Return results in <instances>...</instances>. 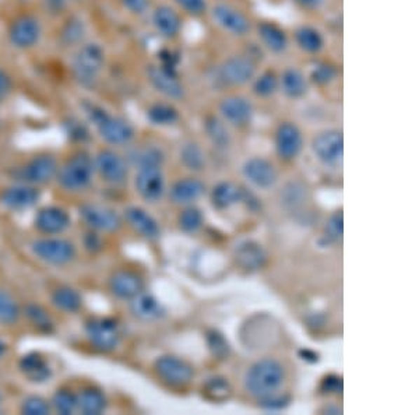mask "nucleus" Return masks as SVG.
Here are the masks:
<instances>
[{"label": "nucleus", "instance_id": "57", "mask_svg": "<svg viewBox=\"0 0 419 415\" xmlns=\"http://www.w3.org/2000/svg\"><path fill=\"white\" fill-rule=\"evenodd\" d=\"M299 357L303 360V361H307V362H317L319 361V355L312 351V350H307V348H303L299 351Z\"/></svg>", "mask_w": 419, "mask_h": 415}, {"label": "nucleus", "instance_id": "35", "mask_svg": "<svg viewBox=\"0 0 419 415\" xmlns=\"http://www.w3.org/2000/svg\"><path fill=\"white\" fill-rule=\"evenodd\" d=\"M147 119L155 126H173L179 122L180 115L175 105L169 103H155L148 107Z\"/></svg>", "mask_w": 419, "mask_h": 415}, {"label": "nucleus", "instance_id": "4", "mask_svg": "<svg viewBox=\"0 0 419 415\" xmlns=\"http://www.w3.org/2000/svg\"><path fill=\"white\" fill-rule=\"evenodd\" d=\"M105 66V51L98 42L81 44L77 49L73 62L72 72L76 81L86 87L93 88Z\"/></svg>", "mask_w": 419, "mask_h": 415}, {"label": "nucleus", "instance_id": "19", "mask_svg": "<svg viewBox=\"0 0 419 415\" xmlns=\"http://www.w3.org/2000/svg\"><path fill=\"white\" fill-rule=\"evenodd\" d=\"M94 166L101 178L112 185H121L128 179L126 161L112 150H101L95 155Z\"/></svg>", "mask_w": 419, "mask_h": 415}, {"label": "nucleus", "instance_id": "16", "mask_svg": "<svg viewBox=\"0 0 419 415\" xmlns=\"http://www.w3.org/2000/svg\"><path fill=\"white\" fill-rule=\"evenodd\" d=\"M276 151L284 161L295 159L303 148V135L299 126L293 122H281L274 133Z\"/></svg>", "mask_w": 419, "mask_h": 415}, {"label": "nucleus", "instance_id": "10", "mask_svg": "<svg viewBox=\"0 0 419 415\" xmlns=\"http://www.w3.org/2000/svg\"><path fill=\"white\" fill-rule=\"evenodd\" d=\"M31 249L38 259L55 266L67 265L76 255L74 245L62 238H44L34 241Z\"/></svg>", "mask_w": 419, "mask_h": 415}, {"label": "nucleus", "instance_id": "36", "mask_svg": "<svg viewBox=\"0 0 419 415\" xmlns=\"http://www.w3.org/2000/svg\"><path fill=\"white\" fill-rule=\"evenodd\" d=\"M204 132L210 141L218 148H228L231 145V133L228 125L217 117H207L204 119Z\"/></svg>", "mask_w": 419, "mask_h": 415}, {"label": "nucleus", "instance_id": "18", "mask_svg": "<svg viewBox=\"0 0 419 415\" xmlns=\"http://www.w3.org/2000/svg\"><path fill=\"white\" fill-rule=\"evenodd\" d=\"M151 24L164 39H175L180 35L183 20L179 11L169 4H159L151 13Z\"/></svg>", "mask_w": 419, "mask_h": 415}, {"label": "nucleus", "instance_id": "13", "mask_svg": "<svg viewBox=\"0 0 419 415\" xmlns=\"http://www.w3.org/2000/svg\"><path fill=\"white\" fill-rule=\"evenodd\" d=\"M59 166L55 157L41 154L28 161L20 171L18 178L27 185H45L58 175Z\"/></svg>", "mask_w": 419, "mask_h": 415}, {"label": "nucleus", "instance_id": "38", "mask_svg": "<svg viewBox=\"0 0 419 415\" xmlns=\"http://www.w3.org/2000/svg\"><path fill=\"white\" fill-rule=\"evenodd\" d=\"M132 164H135L138 168H148V166H158L161 168L165 157L164 152L154 145H145L140 147L131 152L129 155Z\"/></svg>", "mask_w": 419, "mask_h": 415}, {"label": "nucleus", "instance_id": "1", "mask_svg": "<svg viewBox=\"0 0 419 415\" xmlns=\"http://www.w3.org/2000/svg\"><path fill=\"white\" fill-rule=\"evenodd\" d=\"M285 381V369L274 358L255 362L245 375V389L256 399L277 393Z\"/></svg>", "mask_w": 419, "mask_h": 415}, {"label": "nucleus", "instance_id": "17", "mask_svg": "<svg viewBox=\"0 0 419 415\" xmlns=\"http://www.w3.org/2000/svg\"><path fill=\"white\" fill-rule=\"evenodd\" d=\"M244 176L259 189H272L279 180V172L274 164L263 157H252L242 166Z\"/></svg>", "mask_w": 419, "mask_h": 415}, {"label": "nucleus", "instance_id": "59", "mask_svg": "<svg viewBox=\"0 0 419 415\" xmlns=\"http://www.w3.org/2000/svg\"><path fill=\"white\" fill-rule=\"evenodd\" d=\"M48 4L51 8L58 11V10H62V7L65 6V0H48Z\"/></svg>", "mask_w": 419, "mask_h": 415}, {"label": "nucleus", "instance_id": "30", "mask_svg": "<svg viewBox=\"0 0 419 415\" xmlns=\"http://www.w3.org/2000/svg\"><path fill=\"white\" fill-rule=\"evenodd\" d=\"M244 190L234 182L224 180L211 190V203L217 210H228L242 202Z\"/></svg>", "mask_w": 419, "mask_h": 415}, {"label": "nucleus", "instance_id": "12", "mask_svg": "<svg viewBox=\"0 0 419 415\" xmlns=\"http://www.w3.org/2000/svg\"><path fill=\"white\" fill-rule=\"evenodd\" d=\"M155 372L171 386H185L194 376L193 367L175 355H162L155 361Z\"/></svg>", "mask_w": 419, "mask_h": 415}, {"label": "nucleus", "instance_id": "7", "mask_svg": "<svg viewBox=\"0 0 419 415\" xmlns=\"http://www.w3.org/2000/svg\"><path fill=\"white\" fill-rule=\"evenodd\" d=\"M220 118L234 128H246L253 121L255 107L252 101L242 94H228L218 103Z\"/></svg>", "mask_w": 419, "mask_h": 415}, {"label": "nucleus", "instance_id": "45", "mask_svg": "<svg viewBox=\"0 0 419 415\" xmlns=\"http://www.w3.org/2000/svg\"><path fill=\"white\" fill-rule=\"evenodd\" d=\"M206 340H207V345L208 350L211 351V354L220 360H224L230 355L231 347L230 343L227 341V338L217 330H208L206 334Z\"/></svg>", "mask_w": 419, "mask_h": 415}, {"label": "nucleus", "instance_id": "33", "mask_svg": "<svg viewBox=\"0 0 419 415\" xmlns=\"http://www.w3.org/2000/svg\"><path fill=\"white\" fill-rule=\"evenodd\" d=\"M249 86L253 95H256L258 98H272L279 91V73L273 69L258 72Z\"/></svg>", "mask_w": 419, "mask_h": 415}, {"label": "nucleus", "instance_id": "60", "mask_svg": "<svg viewBox=\"0 0 419 415\" xmlns=\"http://www.w3.org/2000/svg\"><path fill=\"white\" fill-rule=\"evenodd\" d=\"M4 351H6V345H4V344H1V343H0V355H1V354H3V353H4Z\"/></svg>", "mask_w": 419, "mask_h": 415}, {"label": "nucleus", "instance_id": "50", "mask_svg": "<svg viewBox=\"0 0 419 415\" xmlns=\"http://www.w3.org/2000/svg\"><path fill=\"white\" fill-rule=\"evenodd\" d=\"M49 411H51L49 404L44 399L36 396H31L25 399L21 407V413L25 415H46L49 414Z\"/></svg>", "mask_w": 419, "mask_h": 415}, {"label": "nucleus", "instance_id": "27", "mask_svg": "<svg viewBox=\"0 0 419 415\" xmlns=\"http://www.w3.org/2000/svg\"><path fill=\"white\" fill-rule=\"evenodd\" d=\"M111 292L121 299H132L142 291L141 277L131 270H119L109 279Z\"/></svg>", "mask_w": 419, "mask_h": 415}, {"label": "nucleus", "instance_id": "15", "mask_svg": "<svg viewBox=\"0 0 419 415\" xmlns=\"http://www.w3.org/2000/svg\"><path fill=\"white\" fill-rule=\"evenodd\" d=\"M41 38V24L31 14L17 17L8 28V39L17 49H29L38 44Z\"/></svg>", "mask_w": 419, "mask_h": 415}, {"label": "nucleus", "instance_id": "52", "mask_svg": "<svg viewBox=\"0 0 419 415\" xmlns=\"http://www.w3.org/2000/svg\"><path fill=\"white\" fill-rule=\"evenodd\" d=\"M320 390L324 395H340L342 392V381L337 375H327L320 385Z\"/></svg>", "mask_w": 419, "mask_h": 415}, {"label": "nucleus", "instance_id": "21", "mask_svg": "<svg viewBox=\"0 0 419 415\" xmlns=\"http://www.w3.org/2000/svg\"><path fill=\"white\" fill-rule=\"evenodd\" d=\"M255 29L260 45L267 52L273 55H284L289 49V37L277 22L260 21Z\"/></svg>", "mask_w": 419, "mask_h": 415}, {"label": "nucleus", "instance_id": "9", "mask_svg": "<svg viewBox=\"0 0 419 415\" xmlns=\"http://www.w3.org/2000/svg\"><path fill=\"white\" fill-rule=\"evenodd\" d=\"M147 79L152 88L168 98L169 101H179L185 98L186 90L182 81L178 79L173 69L159 65H148L145 69Z\"/></svg>", "mask_w": 419, "mask_h": 415}, {"label": "nucleus", "instance_id": "31", "mask_svg": "<svg viewBox=\"0 0 419 415\" xmlns=\"http://www.w3.org/2000/svg\"><path fill=\"white\" fill-rule=\"evenodd\" d=\"M18 367H20V371L22 372V375L29 382H34V383L46 382L52 375V371H51L48 362L36 353L24 355L20 360Z\"/></svg>", "mask_w": 419, "mask_h": 415}, {"label": "nucleus", "instance_id": "32", "mask_svg": "<svg viewBox=\"0 0 419 415\" xmlns=\"http://www.w3.org/2000/svg\"><path fill=\"white\" fill-rule=\"evenodd\" d=\"M237 261L246 270H259L265 266L267 255L262 245L253 241H246L237 248Z\"/></svg>", "mask_w": 419, "mask_h": 415}, {"label": "nucleus", "instance_id": "53", "mask_svg": "<svg viewBox=\"0 0 419 415\" xmlns=\"http://www.w3.org/2000/svg\"><path fill=\"white\" fill-rule=\"evenodd\" d=\"M121 4L133 15H144L149 8V0H119Z\"/></svg>", "mask_w": 419, "mask_h": 415}, {"label": "nucleus", "instance_id": "14", "mask_svg": "<svg viewBox=\"0 0 419 415\" xmlns=\"http://www.w3.org/2000/svg\"><path fill=\"white\" fill-rule=\"evenodd\" d=\"M80 217L90 228L101 232H117L122 227V218L119 214L102 204H83L80 207Z\"/></svg>", "mask_w": 419, "mask_h": 415}, {"label": "nucleus", "instance_id": "22", "mask_svg": "<svg viewBox=\"0 0 419 415\" xmlns=\"http://www.w3.org/2000/svg\"><path fill=\"white\" fill-rule=\"evenodd\" d=\"M279 91L288 100H300L303 98L310 87L307 74L296 67V66H286L281 73H279Z\"/></svg>", "mask_w": 419, "mask_h": 415}, {"label": "nucleus", "instance_id": "3", "mask_svg": "<svg viewBox=\"0 0 419 415\" xmlns=\"http://www.w3.org/2000/svg\"><path fill=\"white\" fill-rule=\"evenodd\" d=\"M90 122L97 128L100 136L111 145H126L135 138L133 126L124 118L111 115L102 107L94 104L84 105Z\"/></svg>", "mask_w": 419, "mask_h": 415}, {"label": "nucleus", "instance_id": "58", "mask_svg": "<svg viewBox=\"0 0 419 415\" xmlns=\"http://www.w3.org/2000/svg\"><path fill=\"white\" fill-rule=\"evenodd\" d=\"M87 239H90V242L88 241H86V246L88 248V249H95V248H101V242H100V238L95 235V234H90L88 237H87Z\"/></svg>", "mask_w": 419, "mask_h": 415}, {"label": "nucleus", "instance_id": "2", "mask_svg": "<svg viewBox=\"0 0 419 415\" xmlns=\"http://www.w3.org/2000/svg\"><path fill=\"white\" fill-rule=\"evenodd\" d=\"M259 65L253 56L248 53H238L225 58L214 72L217 84L225 88H241L249 86L256 73Z\"/></svg>", "mask_w": 419, "mask_h": 415}, {"label": "nucleus", "instance_id": "11", "mask_svg": "<svg viewBox=\"0 0 419 415\" xmlns=\"http://www.w3.org/2000/svg\"><path fill=\"white\" fill-rule=\"evenodd\" d=\"M86 333L90 343L100 351H114L121 341V334L115 320L109 317L91 319L86 324Z\"/></svg>", "mask_w": 419, "mask_h": 415}, {"label": "nucleus", "instance_id": "5", "mask_svg": "<svg viewBox=\"0 0 419 415\" xmlns=\"http://www.w3.org/2000/svg\"><path fill=\"white\" fill-rule=\"evenodd\" d=\"M207 14H210L213 22L221 31L231 37L245 38L253 29L248 14L228 1L217 0L214 4H210Z\"/></svg>", "mask_w": 419, "mask_h": 415}, {"label": "nucleus", "instance_id": "6", "mask_svg": "<svg viewBox=\"0 0 419 415\" xmlns=\"http://www.w3.org/2000/svg\"><path fill=\"white\" fill-rule=\"evenodd\" d=\"M94 162L88 154L79 151L58 171L59 185L69 192H80L90 186L94 175Z\"/></svg>", "mask_w": 419, "mask_h": 415}, {"label": "nucleus", "instance_id": "37", "mask_svg": "<svg viewBox=\"0 0 419 415\" xmlns=\"http://www.w3.org/2000/svg\"><path fill=\"white\" fill-rule=\"evenodd\" d=\"M52 302L58 309L67 313L77 312L83 305L80 294L70 286H60L55 289L52 294Z\"/></svg>", "mask_w": 419, "mask_h": 415}, {"label": "nucleus", "instance_id": "55", "mask_svg": "<svg viewBox=\"0 0 419 415\" xmlns=\"http://www.w3.org/2000/svg\"><path fill=\"white\" fill-rule=\"evenodd\" d=\"M11 87H13L11 77L4 70L0 69V101L8 95V93L11 91Z\"/></svg>", "mask_w": 419, "mask_h": 415}, {"label": "nucleus", "instance_id": "34", "mask_svg": "<svg viewBox=\"0 0 419 415\" xmlns=\"http://www.w3.org/2000/svg\"><path fill=\"white\" fill-rule=\"evenodd\" d=\"M107 409V397L95 388H86L77 395V410L84 415H98Z\"/></svg>", "mask_w": 419, "mask_h": 415}, {"label": "nucleus", "instance_id": "42", "mask_svg": "<svg viewBox=\"0 0 419 415\" xmlns=\"http://www.w3.org/2000/svg\"><path fill=\"white\" fill-rule=\"evenodd\" d=\"M203 223H204L203 213L200 211V209L194 206L186 207L178 217L179 228L186 234H196L203 227Z\"/></svg>", "mask_w": 419, "mask_h": 415}, {"label": "nucleus", "instance_id": "28", "mask_svg": "<svg viewBox=\"0 0 419 415\" xmlns=\"http://www.w3.org/2000/svg\"><path fill=\"white\" fill-rule=\"evenodd\" d=\"M131 310L138 319L144 322L158 320L165 315L162 303L154 295L142 291L131 299Z\"/></svg>", "mask_w": 419, "mask_h": 415}, {"label": "nucleus", "instance_id": "51", "mask_svg": "<svg viewBox=\"0 0 419 415\" xmlns=\"http://www.w3.org/2000/svg\"><path fill=\"white\" fill-rule=\"evenodd\" d=\"M291 403V397L286 395H279V392L263 399H259V406L269 411H277L285 409Z\"/></svg>", "mask_w": 419, "mask_h": 415}, {"label": "nucleus", "instance_id": "8", "mask_svg": "<svg viewBox=\"0 0 419 415\" xmlns=\"http://www.w3.org/2000/svg\"><path fill=\"white\" fill-rule=\"evenodd\" d=\"M312 150L316 158L327 166H337L344 155V136L338 129H327L312 140Z\"/></svg>", "mask_w": 419, "mask_h": 415}, {"label": "nucleus", "instance_id": "54", "mask_svg": "<svg viewBox=\"0 0 419 415\" xmlns=\"http://www.w3.org/2000/svg\"><path fill=\"white\" fill-rule=\"evenodd\" d=\"M66 128H67L69 138L79 140V141H84L86 138H88L87 128L77 121H69V124H66Z\"/></svg>", "mask_w": 419, "mask_h": 415}, {"label": "nucleus", "instance_id": "24", "mask_svg": "<svg viewBox=\"0 0 419 415\" xmlns=\"http://www.w3.org/2000/svg\"><path fill=\"white\" fill-rule=\"evenodd\" d=\"M70 225L69 214L60 207H45L35 217V227L46 235H58L65 232Z\"/></svg>", "mask_w": 419, "mask_h": 415}, {"label": "nucleus", "instance_id": "56", "mask_svg": "<svg viewBox=\"0 0 419 415\" xmlns=\"http://www.w3.org/2000/svg\"><path fill=\"white\" fill-rule=\"evenodd\" d=\"M298 7L306 11H317L323 7L324 0H292Z\"/></svg>", "mask_w": 419, "mask_h": 415}, {"label": "nucleus", "instance_id": "44", "mask_svg": "<svg viewBox=\"0 0 419 415\" xmlns=\"http://www.w3.org/2000/svg\"><path fill=\"white\" fill-rule=\"evenodd\" d=\"M52 406L59 414H73L77 410V396L70 390L60 389L53 395Z\"/></svg>", "mask_w": 419, "mask_h": 415}, {"label": "nucleus", "instance_id": "49", "mask_svg": "<svg viewBox=\"0 0 419 415\" xmlns=\"http://www.w3.org/2000/svg\"><path fill=\"white\" fill-rule=\"evenodd\" d=\"M344 234V221H342V213L341 211H335L327 221V227H326V235L324 239L327 241V244L335 242L338 239L342 238Z\"/></svg>", "mask_w": 419, "mask_h": 415}, {"label": "nucleus", "instance_id": "46", "mask_svg": "<svg viewBox=\"0 0 419 415\" xmlns=\"http://www.w3.org/2000/svg\"><path fill=\"white\" fill-rule=\"evenodd\" d=\"M204 392L207 396L215 402L225 400L231 395V386L224 378H211L204 386Z\"/></svg>", "mask_w": 419, "mask_h": 415}, {"label": "nucleus", "instance_id": "20", "mask_svg": "<svg viewBox=\"0 0 419 415\" xmlns=\"http://www.w3.org/2000/svg\"><path fill=\"white\" fill-rule=\"evenodd\" d=\"M135 183L140 196L148 203L158 202L165 193V178L158 166L140 168Z\"/></svg>", "mask_w": 419, "mask_h": 415}, {"label": "nucleus", "instance_id": "29", "mask_svg": "<svg viewBox=\"0 0 419 415\" xmlns=\"http://www.w3.org/2000/svg\"><path fill=\"white\" fill-rule=\"evenodd\" d=\"M125 217L129 225L147 239H157L161 234L157 220L141 207H129L125 210Z\"/></svg>", "mask_w": 419, "mask_h": 415}, {"label": "nucleus", "instance_id": "41", "mask_svg": "<svg viewBox=\"0 0 419 415\" xmlns=\"http://www.w3.org/2000/svg\"><path fill=\"white\" fill-rule=\"evenodd\" d=\"M86 35V27L84 22L80 18H70L66 21V24L62 27L60 31V41L66 46H74L83 42V38Z\"/></svg>", "mask_w": 419, "mask_h": 415}, {"label": "nucleus", "instance_id": "23", "mask_svg": "<svg viewBox=\"0 0 419 415\" xmlns=\"http://www.w3.org/2000/svg\"><path fill=\"white\" fill-rule=\"evenodd\" d=\"M39 190L32 185H15L4 189L0 195V202L10 210H25L36 204Z\"/></svg>", "mask_w": 419, "mask_h": 415}, {"label": "nucleus", "instance_id": "25", "mask_svg": "<svg viewBox=\"0 0 419 415\" xmlns=\"http://www.w3.org/2000/svg\"><path fill=\"white\" fill-rule=\"evenodd\" d=\"M296 48L306 55H319L326 48L324 34L314 25L302 24L293 29L292 34Z\"/></svg>", "mask_w": 419, "mask_h": 415}, {"label": "nucleus", "instance_id": "48", "mask_svg": "<svg viewBox=\"0 0 419 415\" xmlns=\"http://www.w3.org/2000/svg\"><path fill=\"white\" fill-rule=\"evenodd\" d=\"M175 4L190 17H203L208 13V0H173Z\"/></svg>", "mask_w": 419, "mask_h": 415}, {"label": "nucleus", "instance_id": "40", "mask_svg": "<svg viewBox=\"0 0 419 415\" xmlns=\"http://www.w3.org/2000/svg\"><path fill=\"white\" fill-rule=\"evenodd\" d=\"M337 77H338V70L330 62H317L307 74L309 83L320 87L331 84L333 81L337 80Z\"/></svg>", "mask_w": 419, "mask_h": 415}, {"label": "nucleus", "instance_id": "43", "mask_svg": "<svg viewBox=\"0 0 419 415\" xmlns=\"http://www.w3.org/2000/svg\"><path fill=\"white\" fill-rule=\"evenodd\" d=\"M20 317V308L14 298L6 292L0 291V323L10 326L14 324Z\"/></svg>", "mask_w": 419, "mask_h": 415}, {"label": "nucleus", "instance_id": "39", "mask_svg": "<svg viewBox=\"0 0 419 415\" xmlns=\"http://www.w3.org/2000/svg\"><path fill=\"white\" fill-rule=\"evenodd\" d=\"M180 161L190 171H201L206 166V154L196 141H187L180 148Z\"/></svg>", "mask_w": 419, "mask_h": 415}, {"label": "nucleus", "instance_id": "47", "mask_svg": "<svg viewBox=\"0 0 419 415\" xmlns=\"http://www.w3.org/2000/svg\"><path fill=\"white\" fill-rule=\"evenodd\" d=\"M25 313H27L28 319L31 320V323L35 327H38L39 330L49 331L52 329L51 316L48 315V312L42 306H39V305H28L25 308Z\"/></svg>", "mask_w": 419, "mask_h": 415}, {"label": "nucleus", "instance_id": "26", "mask_svg": "<svg viewBox=\"0 0 419 415\" xmlns=\"http://www.w3.org/2000/svg\"><path fill=\"white\" fill-rule=\"evenodd\" d=\"M206 186L196 178H185L176 180L169 190V199L179 206H189L204 195Z\"/></svg>", "mask_w": 419, "mask_h": 415}]
</instances>
